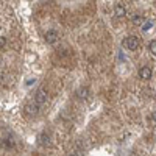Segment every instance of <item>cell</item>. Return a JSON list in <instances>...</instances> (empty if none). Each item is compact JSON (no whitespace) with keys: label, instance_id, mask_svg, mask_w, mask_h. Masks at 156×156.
I'll return each mask as SVG.
<instances>
[{"label":"cell","instance_id":"obj_4","mask_svg":"<svg viewBox=\"0 0 156 156\" xmlns=\"http://www.w3.org/2000/svg\"><path fill=\"white\" fill-rule=\"evenodd\" d=\"M37 140H39V144L44 145V147H50L51 145V136H50L48 131H42L41 134H39Z\"/></svg>","mask_w":156,"mask_h":156},{"label":"cell","instance_id":"obj_1","mask_svg":"<svg viewBox=\"0 0 156 156\" xmlns=\"http://www.w3.org/2000/svg\"><path fill=\"white\" fill-rule=\"evenodd\" d=\"M123 45L128 48V50H137L139 45H140V39L137 36H128L125 41H123Z\"/></svg>","mask_w":156,"mask_h":156},{"label":"cell","instance_id":"obj_5","mask_svg":"<svg viewBox=\"0 0 156 156\" xmlns=\"http://www.w3.org/2000/svg\"><path fill=\"white\" fill-rule=\"evenodd\" d=\"M44 39H45L48 44H55L58 39H59V34H58L56 30H48V31L44 34Z\"/></svg>","mask_w":156,"mask_h":156},{"label":"cell","instance_id":"obj_6","mask_svg":"<svg viewBox=\"0 0 156 156\" xmlns=\"http://www.w3.org/2000/svg\"><path fill=\"white\" fill-rule=\"evenodd\" d=\"M151 69L148 67V66H144V67H140L139 69V76L142 78V80H150L151 78Z\"/></svg>","mask_w":156,"mask_h":156},{"label":"cell","instance_id":"obj_2","mask_svg":"<svg viewBox=\"0 0 156 156\" xmlns=\"http://www.w3.org/2000/svg\"><path fill=\"white\" fill-rule=\"evenodd\" d=\"M23 112H25V115H28V117H34L39 112V105H37V103H34V101H30V103L25 105Z\"/></svg>","mask_w":156,"mask_h":156},{"label":"cell","instance_id":"obj_10","mask_svg":"<svg viewBox=\"0 0 156 156\" xmlns=\"http://www.w3.org/2000/svg\"><path fill=\"white\" fill-rule=\"evenodd\" d=\"M150 51L153 55H156V41H151L150 42Z\"/></svg>","mask_w":156,"mask_h":156},{"label":"cell","instance_id":"obj_14","mask_svg":"<svg viewBox=\"0 0 156 156\" xmlns=\"http://www.w3.org/2000/svg\"><path fill=\"white\" fill-rule=\"evenodd\" d=\"M0 66H2V61H0Z\"/></svg>","mask_w":156,"mask_h":156},{"label":"cell","instance_id":"obj_3","mask_svg":"<svg viewBox=\"0 0 156 156\" xmlns=\"http://www.w3.org/2000/svg\"><path fill=\"white\" fill-rule=\"evenodd\" d=\"M47 98H48L47 90H45L44 87L37 89V92H36V95H34V103H37V105L41 106V105H44V103H47Z\"/></svg>","mask_w":156,"mask_h":156},{"label":"cell","instance_id":"obj_12","mask_svg":"<svg viewBox=\"0 0 156 156\" xmlns=\"http://www.w3.org/2000/svg\"><path fill=\"white\" fill-rule=\"evenodd\" d=\"M150 27H151V22H147V23H144V31H147V30H150Z\"/></svg>","mask_w":156,"mask_h":156},{"label":"cell","instance_id":"obj_13","mask_svg":"<svg viewBox=\"0 0 156 156\" xmlns=\"http://www.w3.org/2000/svg\"><path fill=\"white\" fill-rule=\"evenodd\" d=\"M151 120L156 123V112H153V115H151Z\"/></svg>","mask_w":156,"mask_h":156},{"label":"cell","instance_id":"obj_8","mask_svg":"<svg viewBox=\"0 0 156 156\" xmlns=\"http://www.w3.org/2000/svg\"><path fill=\"white\" fill-rule=\"evenodd\" d=\"M76 97L81 98V100L89 98V89H87V87H80V89L76 90Z\"/></svg>","mask_w":156,"mask_h":156},{"label":"cell","instance_id":"obj_11","mask_svg":"<svg viewBox=\"0 0 156 156\" xmlns=\"http://www.w3.org/2000/svg\"><path fill=\"white\" fill-rule=\"evenodd\" d=\"M5 45H6V39L3 36H0V48H3Z\"/></svg>","mask_w":156,"mask_h":156},{"label":"cell","instance_id":"obj_9","mask_svg":"<svg viewBox=\"0 0 156 156\" xmlns=\"http://www.w3.org/2000/svg\"><path fill=\"white\" fill-rule=\"evenodd\" d=\"M131 22H133L134 25H140V23H142V16H139V14H134V16L131 17Z\"/></svg>","mask_w":156,"mask_h":156},{"label":"cell","instance_id":"obj_7","mask_svg":"<svg viewBox=\"0 0 156 156\" xmlns=\"http://www.w3.org/2000/svg\"><path fill=\"white\" fill-rule=\"evenodd\" d=\"M114 14H115L117 17H125V14H126V8H125L123 5H120V3H117L115 8H114Z\"/></svg>","mask_w":156,"mask_h":156}]
</instances>
